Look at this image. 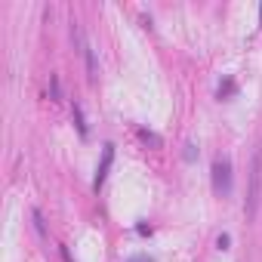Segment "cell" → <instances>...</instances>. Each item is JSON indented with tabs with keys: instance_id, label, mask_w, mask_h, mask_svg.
Here are the masks:
<instances>
[{
	"instance_id": "6da1fadb",
	"label": "cell",
	"mask_w": 262,
	"mask_h": 262,
	"mask_svg": "<svg viewBox=\"0 0 262 262\" xmlns=\"http://www.w3.org/2000/svg\"><path fill=\"white\" fill-rule=\"evenodd\" d=\"M259 198H262V145L253 155V167H250V191H247V216L253 219L259 210Z\"/></svg>"
},
{
	"instance_id": "7a4b0ae2",
	"label": "cell",
	"mask_w": 262,
	"mask_h": 262,
	"mask_svg": "<svg viewBox=\"0 0 262 262\" xmlns=\"http://www.w3.org/2000/svg\"><path fill=\"white\" fill-rule=\"evenodd\" d=\"M213 191L219 198L231 194V161L228 158H216L213 161Z\"/></svg>"
},
{
	"instance_id": "3957f363",
	"label": "cell",
	"mask_w": 262,
	"mask_h": 262,
	"mask_svg": "<svg viewBox=\"0 0 262 262\" xmlns=\"http://www.w3.org/2000/svg\"><path fill=\"white\" fill-rule=\"evenodd\" d=\"M111 161H114V145H111V142H105V148H102V164H99L96 179H93V188H96V191L105 185V176H108V170H111Z\"/></svg>"
},
{
	"instance_id": "277c9868",
	"label": "cell",
	"mask_w": 262,
	"mask_h": 262,
	"mask_svg": "<svg viewBox=\"0 0 262 262\" xmlns=\"http://www.w3.org/2000/svg\"><path fill=\"white\" fill-rule=\"evenodd\" d=\"M74 120H77V126H80V136H86V123H83V111H80V105H74Z\"/></svg>"
},
{
	"instance_id": "5b68a950",
	"label": "cell",
	"mask_w": 262,
	"mask_h": 262,
	"mask_svg": "<svg viewBox=\"0 0 262 262\" xmlns=\"http://www.w3.org/2000/svg\"><path fill=\"white\" fill-rule=\"evenodd\" d=\"M216 244H219V250H228V244H231V237H228V234H219V241H216Z\"/></svg>"
},
{
	"instance_id": "8992f818",
	"label": "cell",
	"mask_w": 262,
	"mask_h": 262,
	"mask_svg": "<svg viewBox=\"0 0 262 262\" xmlns=\"http://www.w3.org/2000/svg\"><path fill=\"white\" fill-rule=\"evenodd\" d=\"M34 222H37V231L43 234V219H40V210H34Z\"/></svg>"
},
{
	"instance_id": "52a82bcc",
	"label": "cell",
	"mask_w": 262,
	"mask_h": 262,
	"mask_svg": "<svg viewBox=\"0 0 262 262\" xmlns=\"http://www.w3.org/2000/svg\"><path fill=\"white\" fill-rule=\"evenodd\" d=\"M129 262H155L151 256H136V259H129Z\"/></svg>"
},
{
	"instance_id": "ba28073f",
	"label": "cell",
	"mask_w": 262,
	"mask_h": 262,
	"mask_svg": "<svg viewBox=\"0 0 262 262\" xmlns=\"http://www.w3.org/2000/svg\"><path fill=\"white\" fill-rule=\"evenodd\" d=\"M259 22H262V7H259Z\"/></svg>"
}]
</instances>
